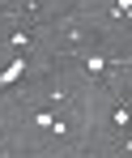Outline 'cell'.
<instances>
[{
    "mask_svg": "<svg viewBox=\"0 0 132 158\" xmlns=\"http://www.w3.org/2000/svg\"><path fill=\"white\" fill-rule=\"evenodd\" d=\"M60 115H64V107H51V103L34 107V111H30V132H51Z\"/></svg>",
    "mask_w": 132,
    "mask_h": 158,
    "instance_id": "obj_1",
    "label": "cell"
},
{
    "mask_svg": "<svg viewBox=\"0 0 132 158\" xmlns=\"http://www.w3.org/2000/svg\"><path fill=\"white\" fill-rule=\"evenodd\" d=\"M77 60H81V69H85V77H94V81H102L106 69H111V56H106V52H94V47H90V52H81Z\"/></svg>",
    "mask_w": 132,
    "mask_h": 158,
    "instance_id": "obj_2",
    "label": "cell"
},
{
    "mask_svg": "<svg viewBox=\"0 0 132 158\" xmlns=\"http://www.w3.org/2000/svg\"><path fill=\"white\" fill-rule=\"evenodd\" d=\"M128 124H132V98L119 94V98H115V111H111V132H115V137H124Z\"/></svg>",
    "mask_w": 132,
    "mask_h": 158,
    "instance_id": "obj_3",
    "label": "cell"
},
{
    "mask_svg": "<svg viewBox=\"0 0 132 158\" xmlns=\"http://www.w3.org/2000/svg\"><path fill=\"white\" fill-rule=\"evenodd\" d=\"M26 73H30V56H13V60L0 69V90H4V85H13V81H22Z\"/></svg>",
    "mask_w": 132,
    "mask_h": 158,
    "instance_id": "obj_4",
    "label": "cell"
},
{
    "mask_svg": "<svg viewBox=\"0 0 132 158\" xmlns=\"http://www.w3.org/2000/svg\"><path fill=\"white\" fill-rule=\"evenodd\" d=\"M4 47H9V52H17V56H26L30 47H34V30H30V26H17L9 39H4Z\"/></svg>",
    "mask_w": 132,
    "mask_h": 158,
    "instance_id": "obj_5",
    "label": "cell"
},
{
    "mask_svg": "<svg viewBox=\"0 0 132 158\" xmlns=\"http://www.w3.org/2000/svg\"><path fill=\"white\" fill-rule=\"evenodd\" d=\"M111 17L115 22H132V0H111Z\"/></svg>",
    "mask_w": 132,
    "mask_h": 158,
    "instance_id": "obj_6",
    "label": "cell"
},
{
    "mask_svg": "<svg viewBox=\"0 0 132 158\" xmlns=\"http://www.w3.org/2000/svg\"><path fill=\"white\" fill-rule=\"evenodd\" d=\"M119 145H124V154H132V132H124V137H119Z\"/></svg>",
    "mask_w": 132,
    "mask_h": 158,
    "instance_id": "obj_7",
    "label": "cell"
},
{
    "mask_svg": "<svg viewBox=\"0 0 132 158\" xmlns=\"http://www.w3.org/2000/svg\"><path fill=\"white\" fill-rule=\"evenodd\" d=\"M77 158H98V154H94V150H81V154H77Z\"/></svg>",
    "mask_w": 132,
    "mask_h": 158,
    "instance_id": "obj_8",
    "label": "cell"
},
{
    "mask_svg": "<svg viewBox=\"0 0 132 158\" xmlns=\"http://www.w3.org/2000/svg\"><path fill=\"white\" fill-rule=\"evenodd\" d=\"M124 64H128V69H132V52H128V56H124Z\"/></svg>",
    "mask_w": 132,
    "mask_h": 158,
    "instance_id": "obj_9",
    "label": "cell"
}]
</instances>
